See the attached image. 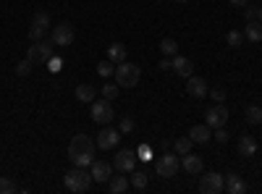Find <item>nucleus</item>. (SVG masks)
I'll return each mask as SVG.
<instances>
[{"instance_id": "nucleus-21", "label": "nucleus", "mask_w": 262, "mask_h": 194, "mask_svg": "<svg viewBox=\"0 0 262 194\" xmlns=\"http://www.w3.org/2000/svg\"><path fill=\"white\" fill-rule=\"evenodd\" d=\"M74 95H76V100L79 102H95V87H92V84H79V87L74 90Z\"/></svg>"}, {"instance_id": "nucleus-31", "label": "nucleus", "mask_w": 262, "mask_h": 194, "mask_svg": "<svg viewBox=\"0 0 262 194\" xmlns=\"http://www.w3.org/2000/svg\"><path fill=\"white\" fill-rule=\"evenodd\" d=\"M32 24H39V27H48V29H50V16H48L45 11H37L34 18H32Z\"/></svg>"}, {"instance_id": "nucleus-14", "label": "nucleus", "mask_w": 262, "mask_h": 194, "mask_svg": "<svg viewBox=\"0 0 262 194\" xmlns=\"http://www.w3.org/2000/svg\"><path fill=\"white\" fill-rule=\"evenodd\" d=\"M181 168L186 170V174H191V176H200V174H202V168H205V163H202L200 155L186 153V155H181Z\"/></svg>"}, {"instance_id": "nucleus-18", "label": "nucleus", "mask_w": 262, "mask_h": 194, "mask_svg": "<svg viewBox=\"0 0 262 194\" xmlns=\"http://www.w3.org/2000/svg\"><path fill=\"white\" fill-rule=\"evenodd\" d=\"M238 155H244V158L257 155V142H254L249 134H244L242 139H238Z\"/></svg>"}, {"instance_id": "nucleus-37", "label": "nucleus", "mask_w": 262, "mask_h": 194, "mask_svg": "<svg viewBox=\"0 0 262 194\" xmlns=\"http://www.w3.org/2000/svg\"><path fill=\"white\" fill-rule=\"evenodd\" d=\"M160 69H163V71L173 69V58H163V60H160Z\"/></svg>"}, {"instance_id": "nucleus-19", "label": "nucleus", "mask_w": 262, "mask_h": 194, "mask_svg": "<svg viewBox=\"0 0 262 194\" xmlns=\"http://www.w3.org/2000/svg\"><path fill=\"white\" fill-rule=\"evenodd\" d=\"M244 37L249 42H262V21H247V29H244Z\"/></svg>"}, {"instance_id": "nucleus-8", "label": "nucleus", "mask_w": 262, "mask_h": 194, "mask_svg": "<svg viewBox=\"0 0 262 194\" xmlns=\"http://www.w3.org/2000/svg\"><path fill=\"white\" fill-rule=\"evenodd\" d=\"M226 121H228V111H226V105H223V102H215L210 111L205 113V123H207L210 128L226 126Z\"/></svg>"}, {"instance_id": "nucleus-13", "label": "nucleus", "mask_w": 262, "mask_h": 194, "mask_svg": "<svg viewBox=\"0 0 262 194\" xmlns=\"http://www.w3.org/2000/svg\"><path fill=\"white\" fill-rule=\"evenodd\" d=\"M186 92H189L194 100L205 97V95H207V81H205L202 76H194V74H191V76L186 79Z\"/></svg>"}, {"instance_id": "nucleus-5", "label": "nucleus", "mask_w": 262, "mask_h": 194, "mask_svg": "<svg viewBox=\"0 0 262 194\" xmlns=\"http://www.w3.org/2000/svg\"><path fill=\"white\" fill-rule=\"evenodd\" d=\"M179 168H181V163H179V158L173 155V153H165V155H160L155 160V174L160 179H173V176L179 174Z\"/></svg>"}, {"instance_id": "nucleus-22", "label": "nucleus", "mask_w": 262, "mask_h": 194, "mask_svg": "<svg viewBox=\"0 0 262 194\" xmlns=\"http://www.w3.org/2000/svg\"><path fill=\"white\" fill-rule=\"evenodd\" d=\"M107 60H113L116 66H118V63H123V60H126V48L121 45V42H113V45L107 48Z\"/></svg>"}, {"instance_id": "nucleus-38", "label": "nucleus", "mask_w": 262, "mask_h": 194, "mask_svg": "<svg viewBox=\"0 0 262 194\" xmlns=\"http://www.w3.org/2000/svg\"><path fill=\"white\" fill-rule=\"evenodd\" d=\"M244 16H247V21H254V18H257V8H247Z\"/></svg>"}, {"instance_id": "nucleus-11", "label": "nucleus", "mask_w": 262, "mask_h": 194, "mask_svg": "<svg viewBox=\"0 0 262 194\" xmlns=\"http://www.w3.org/2000/svg\"><path fill=\"white\" fill-rule=\"evenodd\" d=\"M50 39L55 42V48H69L71 42H74V29H71L69 24H60V27L53 29Z\"/></svg>"}, {"instance_id": "nucleus-40", "label": "nucleus", "mask_w": 262, "mask_h": 194, "mask_svg": "<svg viewBox=\"0 0 262 194\" xmlns=\"http://www.w3.org/2000/svg\"><path fill=\"white\" fill-rule=\"evenodd\" d=\"M231 3H233V6H247L249 0H231Z\"/></svg>"}, {"instance_id": "nucleus-29", "label": "nucleus", "mask_w": 262, "mask_h": 194, "mask_svg": "<svg viewBox=\"0 0 262 194\" xmlns=\"http://www.w3.org/2000/svg\"><path fill=\"white\" fill-rule=\"evenodd\" d=\"M118 90H121L118 84H111V81H107L100 92H102V97H105V100H116V97H118Z\"/></svg>"}, {"instance_id": "nucleus-12", "label": "nucleus", "mask_w": 262, "mask_h": 194, "mask_svg": "<svg viewBox=\"0 0 262 194\" xmlns=\"http://www.w3.org/2000/svg\"><path fill=\"white\" fill-rule=\"evenodd\" d=\"M113 165L107 163V160H95L92 163V179L97 181V184H107L111 181V176H113Z\"/></svg>"}, {"instance_id": "nucleus-3", "label": "nucleus", "mask_w": 262, "mask_h": 194, "mask_svg": "<svg viewBox=\"0 0 262 194\" xmlns=\"http://www.w3.org/2000/svg\"><path fill=\"white\" fill-rule=\"evenodd\" d=\"M113 76H116V84H118V87L131 90V87H137V84H139V79H142V69L137 66V63L123 60V63H118V69H116Z\"/></svg>"}, {"instance_id": "nucleus-20", "label": "nucleus", "mask_w": 262, "mask_h": 194, "mask_svg": "<svg viewBox=\"0 0 262 194\" xmlns=\"http://www.w3.org/2000/svg\"><path fill=\"white\" fill-rule=\"evenodd\" d=\"M128 186H131V181L126 176H111V181H107L111 194H123V191H128Z\"/></svg>"}, {"instance_id": "nucleus-25", "label": "nucleus", "mask_w": 262, "mask_h": 194, "mask_svg": "<svg viewBox=\"0 0 262 194\" xmlns=\"http://www.w3.org/2000/svg\"><path fill=\"white\" fill-rule=\"evenodd\" d=\"M247 123H252V126L262 123V107L259 105H249L247 107Z\"/></svg>"}, {"instance_id": "nucleus-39", "label": "nucleus", "mask_w": 262, "mask_h": 194, "mask_svg": "<svg viewBox=\"0 0 262 194\" xmlns=\"http://www.w3.org/2000/svg\"><path fill=\"white\" fill-rule=\"evenodd\" d=\"M48 63H50V69H53V74H58V69H60V60H58V58H50Z\"/></svg>"}, {"instance_id": "nucleus-30", "label": "nucleus", "mask_w": 262, "mask_h": 194, "mask_svg": "<svg viewBox=\"0 0 262 194\" xmlns=\"http://www.w3.org/2000/svg\"><path fill=\"white\" fill-rule=\"evenodd\" d=\"M226 42H228L231 48H238V45H242V42H244V34L233 29V32H228V34H226Z\"/></svg>"}, {"instance_id": "nucleus-26", "label": "nucleus", "mask_w": 262, "mask_h": 194, "mask_svg": "<svg viewBox=\"0 0 262 194\" xmlns=\"http://www.w3.org/2000/svg\"><path fill=\"white\" fill-rule=\"evenodd\" d=\"M97 74H100L102 79H111V76L116 74V63H113V60H100V63H97Z\"/></svg>"}, {"instance_id": "nucleus-7", "label": "nucleus", "mask_w": 262, "mask_h": 194, "mask_svg": "<svg viewBox=\"0 0 262 194\" xmlns=\"http://www.w3.org/2000/svg\"><path fill=\"white\" fill-rule=\"evenodd\" d=\"M226 189V179L221 176V174H205L202 179H200V191L202 194H221Z\"/></svg>"}, {"instance_id": "nucleus-17", "label": "nucleus", "mask_w": 262, "mask_h": 194, "mask_svg": "<svg viewBox=\"0 0 262 194\" xmlns=\"http://www.w3.org/2000/svg\"><path fill=\"white\" fill-rule=\"evenodd\" d=\"M223 179H226V191H231V194H244V191H247V184L242 181V176L228 174V176H223Z\"/></svg>"}, {"instance_id": "nucleus-15", "label": "nucleus", "mask_w": 262, "mask_h": 194, "mask_svg": "<svg viewBox=\"0 0 262 194\" xmlns=\"http://www.w3.org/2000/svg\"><path fill=\"white\" fill-rule=\"evenodd\" d=\"M173 71H176L179 76H184V79H189L191 74H194V63H191V58H186V55H173Z\"/></svg>"}, {"instance_id": "nucleus-43", "label": "nucleus", "mask_w": 262, "mask_h": 194, "mask_svg": "<svg viewBox=\"0 0 262 194\" xmlns=\"http://www.w3.org/2000/svg\"><path fill=\"white\" fill-rule=\"evenodd\" d=\"M158 3H160V0H158Z\"/></svg>"}, {"instance_id": "nucleus-16", "label": "nucleus", "mask_w": 262, "mask_h": 194, "mask_svg": "<svg viewBox=\"0 0 262 194\" xmlns=\"http://www.w3.org/2000/svg\"><path fill=\"white\" fill-rule=\"evenodd\" d=\"M210 137H212V128L207 123H196V126H191V132H189V139L194 144H207Z\"/></svg>"}, {"instance_id": "nucleus-32", "label": "nucleus", "mask_w": 262, "mask_h": 194, "mask_svg": "<svg viewBox=\"0 0 262 194\" xmlns=\"http://www.w3.org/2000/svg\"><path fill=\"white\" fill-rule=\"evenodd\" d=\"M32 66H34V63H32L29 58H27V60H21L18 66H16V74H18V76H29V74H32Z\"/></svg>"}, {"instance_id": "nucleus-33", "label": "nucleus", "mask_w": 262, "mask_h": 194, "mask_svg": "<svg viewBox=\"0 0 262 194\" xmlns=\"http://www.w3.org/2000/svg\"><path fill=\"white\" fill-rule=\"evenodd\" d=\"M207 95L212 97V102H226V95H228V92H226L223 87H215V90H207Z\"/></svg>"}, {"instance_id": "nucleus-34", "label": "nucleus", "mask_w": 262, "mask_h": 194, "mask_svg": "<svg viewBox=\"0 0 262 194\" xmlns=\"http://www.w3.org/2000/svg\"><path fill=\"white\" fill-rule=\"evenodd\" d=\"M121 134H128V132H134V118L131 116H126V118H121V128H118Z\"/></svg>"}, {"instance_id": "nucleus-41", "label": "nucleus", "mask_w": 262, "mask_h": 194, "mask_svg": "<svg viewBox=\"0 0 262 194\" xmlns=\"http://www.w3.org/2000/svg\"><path fill=\"white\" fill-rule=\"evenodd\" d=\"M257 21H262V8H257Z\"/></svg>"}, {"instance_id": "nucleus-42", "label": "nucleus", "mask_w": 262, "mask_h": 194, "mask_svg": "<svg viewBox=\"0 0 262 194\" xmlns=\"http://www.w3.org/2000/svg\"><path fill=\"white\" fill-rule=\"evenodd\" d=\"M179 3H189V0H179Z\"/></svg>"}, {"instance_id": "nucleus-4", "label": "nucleus", "mask_w": 262, "mask_h": 194, "mask_svg": "<svg viewBox=\"0 0 262 194\" xmlns=\"http://www.w3.org/2000/svg\"><path fill=\"white\" fill-rule=\"evenodd\" d=\"M53 48H55V42L53 39H37V42H32L29 45V50H27V58L32 60V63H48L50 58H53Z\"/></svg>"}, {"instance_id": "nucleus-27", "label": "nucleus", "mask_w": 262, "mask_h": 194, "mask_svg": "<svg viewBox=\"0 0 262 194\" xmlns=\"http://www.w3.org/2000/svg\"><path fill=\"white\" fill-rule=\"evenodd\" d=\"M191 139L189 137H181V139H176L173 142V149H176V155H186V153H191Z\"/></svg>"}, {"instance_id": "nucleus-36", "label": "nucleus", "mask_w": 262, "mask_h": 194, "mask_svg": "<svg viewBox=\"0 0 262 194\" xmlns=\"http://www.w3.org/2000/svg\"><path fill=\"white\" fill-rule=\"evenodd\" d=\"M215 142H221V144L228 142V128H226V126H217V128H215Z\"/></svg>"}, {"instance_id": "nucleus-35", "label": "nucleus", "mask_w": 262, "mask_h": 194, "mask_svg": "<svg viewBox=\"0 0 262 194\" xmlns=\"http://www.w3.org/2000/svg\"><path fill=\"white\" fill-rule=\"evenodd\" d=\"M11 191H16V184L3 176V179H0V194H11Z\"/></svg>"}, {"instance_id": "nucleus-9", "label": "nucleus", "mask_w": 262, "mask_h": 194, "mask_svg": "<svg viewBox=\"0 0 262 194\" xmlns=\"http://www.w3.org/2000/svg\"><path fill=\"white\" fill-rule=\"evenodd\" d=\"M134 165H137V158H134L131 149H121V153L116 155V160H113V168L118 170V174H131Z\"/></svg>"}, {"instance_id": "nucleus-24", "label": "nucleus", "mask_w": 262, "mask_h": 194, "mask_svg": "<svg viewBox=\"0 0 262 194\" xmlns=\"http://www.w3.org/2000/svg\"><path fill=\"white\" fill-rule=\"evenodd\" d=\"M128 181H131V186H134V189H139V191H142V189H147V181H149V176L144 174V170H134Z\"/></svg>"}, {"instance_id": "nucleus-2", "label": "nucleus", "mask_w": 262, "mask_h": 194, "mask_svg": "<svg viewBox=\"0 0 262 194\" xmlns=\"http://www.w3.org/2000/svg\"><path fill=\"white\" fill-rule=\"evenodd\" d=\"M92 181H95V179H92V170H86L84 165H74L69 174H66V179H63L66 189H69V191H76V194H84L86 189H90Z\"/></svg>"}, {"instance_id": "nucleus-6", "label": "nucleus", "mask_w": 262, "mask_h": 194, "mask_svg": "<svg viewBox=\"0 0 262 194\" xmlns=\"http://www.w3.org/2000/svg\"><path fill=\"white\" fill-rule=\"evenodd\" d=\"M113 105H111V100H95L92 102V121L95 123H100V126H105V123H111L113 121Z\"/></svg>"}, {"instance_id": "nucleus-23", "label": "nucleus", "mask_w": 262, "mask_h": 194, "mask_svg": "<svg viewBox=\"0 0 262 194\" xmlns=\"http://www.w3.org/2000/svg\"><path fill=\"white\" fill-rule=\"evenodd\" d=\"M160 53H163L165 58H173V55L179 53V42L173 39V37H165V39L160 42Z\"/></svg>"}, {"instance_id": "nucleus-10", "label": "nucleus", "mask_w": 262, "mask_h": 194, "mask_svg": "<svg viewBox=\"0 0 262 194\" xmlns=\"http://www.w3.org/2000/svg\"><path fill=\"white\" fill-rule=\"evenodd\" d=\"M118 142H121V132L118 128H102V132L97 134V147L100 149H113V147H118Z\"/></svg>"}, {"instance_id": "nucleus-28", "label": "nucleus", "mask_w": 262, "mask_h": 194, "mask_svg": "<svg viewBox=\"0 0 262 194\" xmlns=\"http://www.w3.org/2000/svg\"><path fill=\"white\" fill-rule=\"evenodd\" d=\"M48 37V27H39V24H32L29 27V39L37 42V39H45Z\"/></svg>"}, {"instance_id": "nucleus-1", "label": "nucleus", "mask_w": 262, "mask_h": 194, "mask_svg": "<svg viewBox=\"0 0 262 194\" xmlns=\"http://www.w3.org/2000/svg\"><path fill=\"white\" fill-rule=\"evenodd\" d=\"M95 149L97 144L86 137V134H74L71 142H69V158L74 165H92L95 163Z\"/></svg>"}]
</instances>
